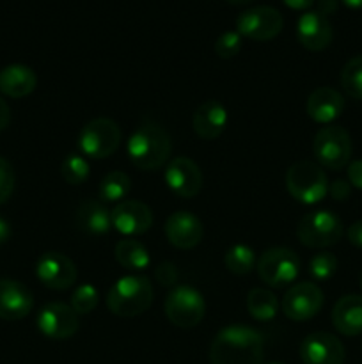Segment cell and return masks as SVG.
Instances as JSON below:
<instances>
[{"mask_svg":"<svg viewBox=\"0 0 362 364\" xmlns=\"http://www.w3.org/2000/svg\"><path fill=\"white\" fill-rule=\"evenodd\" d=\"M265 338L245 323H231L219 331L209 347L212 364H261Z\"/></svg>","mask_w":362,"mask_h":364,"instance_id":"1","label":"cell"},{"mask_svg":"<svg viewBox=\"0 0 362 364\" xmlns=\"http://www.w3.org/2000/svg\"><path fill=\"white\" fill-rule=\"evenodd\" d=\"M172 149L169 134L156 123H142L126 142L130 162L142 171H156L167 164Z\"/></svg>","mask_w":362,"mask_h":364,"instance_id":"2","label":"cell"},{"mask_svg":"<svg viewBox=\"0 0 362 364\" xmlns=\"http://www.w3.org/2000/svg\"><path fill=\"white\" fill-rule=\"evenodd\" d=\"M153 304V284L146 276L119 277L106 294V308L123 318H133Z\"/></svg>","mask_w":362,"mask_h":364,"instance_id":"3","label":"cell"},{"mask_svg":"<svg viewBox=\"0 0 362 364\" xmlns=\"http://www.w3.org/2000/svg\"><path fill=\"white\" fill-rule=\"evenodd\" d=\"M286 188L302 205H316L329 194V181L319 164L300 160L287 169Z\"/></svg>","mask_w":362,"mask_h":364,"instance_id":"4","label":"cell"},{"mask_svg":"<svg viewBox=\"0 0 362 364\" xmlns=\"http://www.w3.org/2000/svg\"><path fill=\"white\" fill-rule=\"evenodd\" d=\"M297 237L302 245L311 249L332 247L343 237V223L329 210L305 213L297 226Z\"/></svg>","mask_w":362,"mask_h":364,"instance_id":"5","label":"cell"},{"mask_svg":"<svg viewBox=\"0 0 362 364\" xmlns=\"http://www.w3.org/2000/svg\"><path fill=\"white\" fill-rule=\"evenodd\" d=\"M312 153L322 167L339 171L351 159V139L343 127L327 124L319 128L312 141Z\"/></svg>","mask_w":362,"mask_h":364,"instance_id":"6","label":"cell"},{"mask_svg":"<svg viewBox=\"0 0 362 364\" xmlns=\"http://www.w3.org/2000/svg\"><path fill=\"white\" fill-rule=\"evenodd\" d=\"M165 316L172 326L181 329H192L204 318L206 301L195 288L181 284L172 288L165 299Z\"/></svg>","mask_w":362,"mask_h":364,"instance_id":"7","label":"cell"},{"mask_svg":"<svg viewBox=\"0 0 362 364\" xmlns=\"http://www.w3.org/2000/svg\"><path fill=\"white\" fill-rule=\"evenodd\" d=\"M121 137L123 134L116 121L109 119V117H98V119L89 121L82 128L80 135H78V148L89 159L103 160L117 151Z\"/></svg>","mask_w":362,"mask_h":364,"instance_id":"8","label":"cell"},{"mask_svg":"<svg viewBox=\"0 0 362 364\" xmlns=\"http://www.w3.org/2000/svg\"><path fill=\"white\" fill-rule=\"evenodd\" d=\"M300 259L291 249L272 247L261 255L258 262L259 279L270 288H286L297 279Z\"/></svg>","mask_w":362,"mask_h":364,"instance_id":"9","label":"cell"},{"mask_svg":"<svg viewBox=\"0 0 362 364\" xmlns=\"http://www.w3.org/2000/svg\"><path fill=\"white\" fill-rule=\"evenodd\" d=\"M283 27V14L275 7L256 6L245 9L236 18V32L252 41H270L280 34Z\"/></svg>","mask_w":362,"mask_h":364,"instance_id":"10","label":"cell"},{"mask_svg":"<svg viewBox=\"0 0 362 364\" xmlns=\"http://www.w3.org/2000/svg\"><path fill=\"white\" fill-rule=\"evenodd\" d=\"M323 291L314 283H298L286 291L283 313L295 322H305L318 315L323 308Z\"/></svg>","mask_w":362,"mask_h":364,"instance_id":"11","label":"cell"},{"mask_svg":"<svg viewBox=\"0 0 362 364\" xmlns=\"http://www.w3.org/2000/svg\"><path fill=\"white\" fill-rule=\"evenodd\" d=\"M35 276L50 290L62 291L73 287L78 272L73 259L62 252H45L38 259Z\"/></svg>","mask_w":362,"mask_h":364,"instance_id":"12","label":"cell"},{"mask_svg":"<svg viewBox=\"0 0 362 364\" xmlns=\"http://www.w3.org/2000/svg\"><path fill=\"white\" fill-rule=\"evenodd\" d=\"M78 327V315L71 306L62 302H50L43 306L38 315V329L50 340H67L77 334Z\"/></svg>","mask_w":362,"mask_h":364,"instance_id":"13","label":"cell"},{"mask_svg":"<svg viewBox=\"0 0 362 364\" xmlns=\"http://www.w3.org/2000/svg\"><path fill=\"white\" fill-rule=\"evenodd\" d=\"M163 178H165L167 187L177 198L192 199L201 192L202 174L197 164L187 156H176L170 160L167 164Z\"/></svg>","mask_w":362,"mask_h":364,"instance_id":"14","label":"cell"},{"mask_svg":"<svg viewBox=\"0 0 362 364\" xmlns=\"http://www.w3.org/2000/svg\"><path fill=\"white\" fill-rule=\"evenodd\" d=\"M110 219H112V228L126 237L144 235L153 226L151 208L146 203L135 199H124L117 203L116 208L110 212Z\"/></svg>","mask_w":362,"mask_h":364,"instance_id":"15","label":"cell"},{"mask_svg":"<svg viewBox=\"0 0 362 364\" xmlns=\"http://www.w3.org/2000/svg\"><path fill=\"white\" fill-rule=\"evenodd\" d=\"M300 358L304 364H343L344 347L334 334L312 333L302 341Z\"/></svg>","mask_w":362,"mask_h":364,"instance_id":"16","label":"cell"},{"mask_svg":"<svg viewBox=\"0 0 362 364\" xmlns=\"http://www.w3.org/2000/svg\"><path fill=\"white\" fill-rule=\"evenodd\" d=\"M165 235L167 240L174 247L188 251V249H194L201 244L204 230H202V223L199 220V217L180 210V212H174L167 217Z\"/></svg>","mask_w":362,"mask_h":364,"instance_id":"17","label":"cell"},{"mask_svg":"<svg viewBox=\"0 0 362 364\" xmlns=\"http://www.w3.org/2000/svg\"><path fill=\"white\" fill-rule=\"evenodd\" d=\"M34 308L32 291L20 281L0 279V318L16 322Z\"/></svg>","mask_w":362,"mask_h":364,"instance_id":"18","label":"cell"},{"mask_svg":"<svg viewBox=\"0 0 362 364\" xmlns=\"http://www.w3.org/2000/svg\"><path fill=\"white\" fill-rule=\"evenodd\" d=\"M297 38L309 52H322L332 43L334 31L327 16L318 11H305L297 23Z\"/></svg>","mask_w":362,"mask_h":364,"instance_id":"19","label":"cell"},{"mask_svg":"<svg viewBox=\"0 0 362 364\" xmlns=\"http://www.w3.org/2000/svg\"><path fill=\"white\" fill-rule=\"evenodd\" d=\"M307 116L319 124H330L343 114L344 98L332 87H318L305 103Z\"/></svg>","mask_w":362,"mask_h":364,"instance_id":"20","label":"cell"},{"mask_svg":"<svg viewBox=\"0 0 362 364\" xmlns=\"http://www.w3.org/2000/svg\"><path fill=\"white\" fill-rule=\"evenodd\" d=\"M227 124V110L222 103L209 100L204 102L192 117V127L194 132L204 141H213V139L220 137L226 130Z\"/></svg>","mask_w":362,"mask_h":364,"instance_id":"21","label":"cell"},{"mask_svg":"<svg viewBox=\"0 0 362 364\" xmlns=\"http://www.w3.org/2000/svg\"><path fill=\"white\" fill-rule=\"evenodd\" d=\"M332 326L343 336H357L362 333V297L344 295L332 309Z\"/></svg>","mask_w":362,"mask_h":364,"instance_id":"22","label":"cell"},{"mask_svg":"<svg viewBox=\"0 0 362 364\" xmlns=\"http://www.w3.org/2000/svg\"><path fill=\"white\" fill-rule=\"evenodd\" d=\"M38 85V77L25 64H9L0 70V92L9 98H25Z\"/></svg>","mask_w":362,"mask_h":364,"instance_id":"23","label":"cell"},{"mask_svg":"<svg viewBox=\"0 0 362 364\" xmlns=\"http://www.w3.org/2000/svg\"><path fill=\"white\" fill-rule=\"evenodd\" d=\"M75 224L78 230L87 235H105L112 228L110 210L102 201L87 199L78 206Z\"/></svg>","mask_w":362,"mask_h":364,"instance_id":"24","label":"cell"},{"mask_svg":"<svg viewBox=\"0 0 362 364\" xmlns=\"http://www.w3.org/2000/svg\"><path fill=\"white\" fill-rule=\"evenodd\" d=\"M114 256H116L117 263L126 270H144L151 263L148 249L138 240H131V238L117 242Z\"/></svg>","mask_w":362,"mask_h":364,"instance_id":"25","label":"cell"},{"mask_svg":"<svg viewBox=\"0 0 362 364\" xmlns=\"http://www.w3.org/2000/svg\"><path fill=\"white\" fill-rule=\"evenodd\" d=\"M247 311L258 322H268L275 318L279 311V301L266 288H254L247 295Z\"/></svg>","mask_w":362,"mask_h":364,"instance_id":"26","label":"cell"},{"mask_svg":"<svg viewBox=\"0 0 362 364\" xmlns=\"http://www.w3.org/2000/svg\"><path fill=\"white\" fill-rule=\"evenodd\" d=\"M130 188V176L123 171H112L99 181L98 196L103 203H121L124 201Z\"/></svg>","mask_w":362,"mask_h":364,"instance_id":"27","label":"cell"},{"mask_svg":"<svg viewBox=\"0 0 362 364\" xmlns=\"http://www.w3.org/2000/svg\"><path fill=\"white\" fill-rule=\"evenodd\" d=\"M224 265L234 276H247L256 265V252L251 245L236 244L224 255Z\"/></svg>","mask_w":362,"mask_h":364,"instance_id":"28","label":"cell"},{"mask_svg":"<svg viewBox=\"0 0 362 364\" xmlns=\"http://www.w3.org/2000/svg\"><path fill=\"white\" fill-rule=\"evenodd\" d=\"M341 85L351 98L362 102V55L353 57L341 71Z\"/></svg>","mask_w":362,"mask_h":364,"instance_id":"29","label":"cell"},{"mask_svg":"<svg viewBox=\"0 0 362 364\" xmlns=\"http://www.w3.org/2000/svg\"><path fill=\"white\" fill-rule=\"evenodd\" d=\"M60 174L70 185H82L89 178V164L80 155H67L60 166Z\"/></svg>","mask_w":362,"mask_h":364,"instance_id":"30","label":"cell"},{"mask_svg":"<svg viewBox=\"0 0 362 364\" xmlns=\"http://www.w3.org/2000/svg\"><path fill=\"white\" fill-rule=\"evenodd\" d=\"M99 294L92 284L85 283L80 284V287L75 290V294L71 295V308L77 315H89L92 309L98 306Z\"/></svg>","mask_w":362,"mask_h":364,"instance_id":"31","label":"cell"},{"mask_svg":"<svg viewBox=\"0 0 362 364\" xmlns=\"http://www.w3.org/2000/svg\"><path fill=\"white\" fill-rule=\"evenodd\" d=\"M337 258L332 252H318L309 262V272L314 281H327L337 272Z\"/></svg>","mask_w":362,"mask_h":364,"instance_id":"32","label":"cell"},{"mask_svg":"<svg viewBox=\"0 0 362 364\" xmlns=\"http://www.w3.org/2000/svg\"><path fill=\"white\" fill-rule=\"evenodd\" d=\"M241 50V36L236 31L220 34L215 41V52L220 59H233Z\"/></svg>","mask_w":362,"mask_h":364,"instance_id":"33","label":"cell"},{"mask_svg":"<svg viewBox=\"0 0 362 364\" xmlns=\"http://www.w3.org/2000/svg\"><path fill=\"white\" fill-rule=\"evenodd\" d=\"M14 181L16 178H14L13 166L4 156H0V205H4L13 196Z\"/></svg>","mask_w":362,"mask_h":364,"instance_id":"34","label":"cell"},{"mask_svg":"<svg viewBox=\"0 0 362 364\" xmlns=\"http://www.w3.org/2000/svg\"><path fill=\"white\" fill-rule=\"evenodd\" d=\"M155 277L162 287H174V284L177 283L180 274H177L176 265H174L172 262H163L156 267Z\"/></svg>","mask_w":362,"mask_h":364,"instance_id":"35","label":"cell"},{"mask_svg":"<svg viewBox=\"0 0 362 364\" xmlns=\"http://www.w3.org/2000/svg\"><path fill=\"white\" fill-rule=\"evenodd\" d=\"M350 183L344 180H336L329 185V194L332 196L336 201H346L350 198Z\"/></svg>","mask_w":362,"mask_h":364,"instance_id":"36","label":"cell"},{"mask_svg":"<svg viewBox=\"0 0 362 364\" xmlns=\"http://www.w3.org/2000/svg\"><path fill=\"white\" fill-rule=\"evenodd\" d=\"M348 180L355 188L362 191V160H355L348 166Z\"/></svg>","mask_w":362,"mask_h":364,"instance_id":"37","label":"cell"},{"mask_svg":"<svg viewBox=\"0 0 362 364\" xmlns=\"http://www.w3.org/2000/svg\"><path fill=\"white\" fill-rule=\"evenodd\" d=\"M346 237L351 245L362 249V220H357V223H353L350 228H348Z\"/></svg>","mask_w":362,"mask_h":364,"instance_id":"38","label":"cell"},{"mask_svg":"<svg viewBox=\"0 0 362 364\" xmlns=\"http://www.w3.org/2000/svg\"><path fill=\"white\" fill-rule=\"evenodd\" d=\"M9 121H11V110L9 105L6 103V100L0 96V132L6 130L9 127Z\"/></svg>","mask_w":362,"mask_h":364,"instance_id":"39","label":"cell"},{"mask_svg":"<svg viewBox=\"0 0 362 364\" xmlns=\"http://www.w3.org/2000/svg\"><path fill=\"white\" fill-rule=\"evenodd\" d=\"M337 11V0H318V13L329 16Z\"/></svg>","mask_w":362,"mask_h":364,"instance_id":"40","label":"cell"},{"mask_svg":"<svg viewBox=\"0 0 362 364\" xmlns=\"http://www.w3.org/2000/svg\"><path fill=\"white\" fill-rule=\"evenodd\" d=\"M290 9H297V11H307L309 7L314 4V0H283Z\"/></svg>","mask_w":362,"mask_h":364,"instance_id":"41","label":"cell"},{"mask_svg":"<svg viewBox=\"0 0 362 364\" xmlns=\"http://www.w3.org/2000/svg\"><path fill=\"white\" fill-rule=\"evenodd\" d=\"M11 233H13L11 231V224L4 217H0V244H6L11 238Z\"/></svg>","mask_w":362,"mask_h":364,"instance_id":"42","label":"cell"},{"mask_svg":"<svg viewBox=\"0 0 362 364\" xmlns=\"http://www.w3.org/2000/svg\"><path fill=\"white\" fill-rule=\"evenodd\" d=\"M341 2L351 9H362V0H341Z\"/></svg>","mask_w":362,"mask_h":364,"instance_id":"43","label":"cell"},{"mask_svg":"<svg viewBox=\"0 0 362 364\" xmlns=\"http://www.w3.org/2000/svg\"><path fill=\"white\" fill-rule=\"evenodd\" d=\"M227 4H234V6H241V4H248L252 0H226Z\"/></svg>","mask_w":362,"mask_h":364,"instance_id":"44","label":"cell"},{"mask_svg":"<svg viewBox=\"0 0 362 364\" xmlns=\"http://www.w3.org/2000/svg\"><path fill=\"white\" fill-rule=\"evenodd\" d=\"M358 284H361V288H362V270H361V274H358Z\"/></svg>","mask_w":362,"mask_h":364,"instance_id":"45","label":"cell"},{"mask_svg":"<svg viewBox=\"0 0 362 364\" xmlns=\"http://www.w3.org/2000/svg\"><path fill=\"white\" fill-rule=\"evenodd\" d=\"M272 364H283V363H272Z\"/></svg>","mask_w":362,"mask_h":364,"instance_id":"46","label":"cell"}]
</instances>
